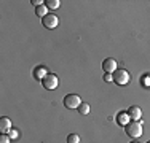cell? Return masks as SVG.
Returning a JSON list of instances; mask_svg holds the SVG:
<instances>
[{
    "label": "cell",
    "mask_w": 150,
    "mask_h": 143,
    "mask_svg": "<svg viewBox=\"0 0 150 143\" xmlns=\"http://www.w3.org/2000/svg\"><path fill=\"white\" fill-rule=\"evenodd\" d=\"M112 76H113V83H117L118 86H126L131 80L128 70H125V69H117L112 73Z\"/></svg>",
    "instance_id": "1"
},
{
    "label": "cell",
    "mask_w": 150,
    "mask_h": 143,
    "mask_svg": "<svg viewBox=\"0 0 150 143\" xmlns=\"http://www.w3.org/2000/svg\"><path fill=\"white\" fill-rule=\"evenodd\" d=\"M125 129H126V134L133 138H139L144 134V130H142V119L141 121H131Z\"/></svg>",
    "instance_id": "2"
},
{
    "label": "cell",
    "mask_w": 150,
    "mask_h": 143,
    "mask_svg": "<svg viewBox=\"0 0 150 143\" xmlns=\"http://www.w3.org/2000/svg\"><path fill=\"white\" fill-rule=\"evenodd\" d=\"M59 84V78L56 76L54 73H48L46 76L42 80V86L46 89V91H54Z\"/></svg>",
    "instance_id": "3"
},
{
    "label": "cell",
    "mask_w": 150,
    "mask_h": 143,
    "mask_svg": "<svg viewBox=\"0 0 150 143\" xmlns=\"http://www.w3.org/2000/svg\"><path fill=\"white\" fill-rule=\"evenodd\" d=\"M81 103H83V102H81L80 95H77V94H67L66 97H64V107L69 108V110L78 108Z\"/></svg>",
    "instance_id": "4"
},
{
    "label": "cell",
    "mask_w": 150,
    "mask_h": 143,
    "mask_svg": "<svg viewBox=\"0 0 150 143\" xmlns=\"http://www.w3.org/2000/svg\"><path fill=\"white\" fill-rule=\"evenodd\" d=\"M42 24H43L45 29H56V27H58V24H59V19H58L56 14L48 13L45 18H42Z\"/></svg>",
    "instance_id": "5"
},
{
    "label": "cell",
    "mask_w": 150,
    "mask_h": 143,
    "mask_svg": "<svg viewBox=\"0 0 150 143\" xmlns=\"http://www.w3.org/2000/svg\"><path fill=\"white\" fill-rule=\"evenodd\" d=\"M102 69H104L105 73H113V72L118 69V65H117V60L112 59V57H107L104 62H102Z\"/></svg>",
    "instance_id": "6"
},
{
    "label": "cell",
    "mask_w": 150,
    "mask_h": 143,
    "mask_svg": "<svg viewBox=\"0 0 150 143\" xmlns=\"http://www.w3.org/2000/svg\"><path fill=\"white\" fill-rule=\"evenodd\" d=\"M115 121H117V124H118L120 127H126L128 124L131 123V118H129V114H128V111H120L118 114H117Z\"/></svg>",
    "instance_id": "7"
},
{
    "label": "cell",
    "mask_w": 150,
    "mask_h": 143,
    "mask_svg": "<svg viewBox=\"0 0 150 143\" xmlns=\"http://www.w3.org/2000/svg\"><path fill=\"white\" fill-rule=\"evenodd\" d=\"M128 114H129L131 121H141V118H142V110L139 108V107H136V105H131L129 108H128Z\"/></svg>",
    "instance_id": "8"
},
{
    "label": "cell",
    "mask_w": 150,
    "mask_h": 143,
    "mask_svg": "<svg viewBox=\"0 0 150 143\" xmlns=\"http://www.w3.org/2000/svg\"><path fill=\"white\" fill-rule=\"evenodd\" d=\"M46 75H48V69H46L45 65H38V67H35V69H34V78H35V80L42 81Z\"/></svg>",
    "instance_id": "9"
},
{
    "label": "cell",
    "mask_w": 150,
    "mask_h": 143,
    "mask_svg": "<svg viewBox=\"0 0 150 143\" xmlns=\"http://www.w3.org/2000/svg\"><path fill=\"white\" fill-rule=\"evenodd\" d=\"M10 130H11V121H10V118L2 116L0 118V132L2 134H8Z\"/></svg>",
    "instance_id": "10"
},
{
    "label": "cell",
    "mask_w": 150,
    "mask_h": 143,
    "mask_svg": "<svg viewBox=\"0 0 150 143\" xmlns=\"http://www.w3.org/2000/svg\"><path fill=\"white\" fill-rule=\"evenodd\" d=\"M35 14H37V16H40V18H45L46 14H48V6H46V5L37 6V8H35Z\"/></svg>",
    "instance_id": "11"
},
{
    "label": "cell",
    "mask_w": 150,
    "mask_h": 143,
    "mask_svg": "<svg viewBox=\"0 0 150 143\" xmlns=\"http://www.w3.org/2000/svg\"><path fill=\"white\" fill-rule=\"evenodd\" d=\"M46 6L51 8V10H58L61 6V2L59 0H48V2H46Z\"/></svg>",
    "instance_id": "12"
},
{
    "label": "cell",
    "mask_w": 150,
    "mask_h": 143,
    "mask_svg": "<svg viewBox=\"0 0 150 143\" xmlns=\"http://www.w3.org/2000/svg\"><path fill=\"white\" fill-rule=\"evenodd\" d=\"M90 110L91 108H90V105H88V103H81V105L78 107V111H80V114H83V116L90 113Z\"/></svg>",
    "instance_id": "13"
},
{
    "label": "cell",
    "mask_w": 150,
    "mask_h": 143,
    "mask_svg": "<svg viewBox=\"0 0 150 143\" xmlns=\"http://www.w3.org/2000/svg\"><path fill=\"white\" fill-rule=\"evenodd\" d=\"M141 83L144 88H150V75H142V78H141Z\"/></svg>",
    "instance_id": "14"
},
{
    "label": "cell",
    "mask_w": 150,
    "mask_h": 143,
    "mask_svg": "<svg viewBox=\"0 0 150 143\" xmlns=\"http://www.w3.org/2000/svg\"><path fill=\"white\" fill-rule=\"evenodd\" d=\"M67 143H80V137L77 134H70L67 137Z\"/></svg>",
    "instance_id": "15"
},
{
    "label": "cell",
    "mask_w": 150,
    "mask_h": 143,
    "mask_svg": "<svg viewBox=\"0 0 150 143\" xmlns=\"http://www.w3.org/2000/svg\"><path fill=\"white\" fill-rule=\"evenodd\" d=\"M8 137L11 138V140H16V138L19 137V130H18V129H15V127H11V130L8 132Z\"/></svg>",
    "instance_id": "16"
},
{
    "label": "cell",
    "mask_w": 150,
    "mask_h": 143,
    "mask_svg": "<svg viewBox=\"0 0 150 143\" xmlns=\"http://www.w3.org/2000/svg\"><path fill=\"white\" fill-rule=\"evenodd\" d=\"M10 140H11V138L8 137V134H2V135H0V143H10Z\"/></svg>",
    "instance_id": "17"
},
{
    "label": "cell",
    "mask_w": 150,
    "mask_h": 143,
    "mask_svg": "<svg viewBox=\"0 0 150 143\" xmlns=\"http://www.w3.org/2000/svg\"><path fill=\"white\" fill-rule=\"evenodd\" d=\"M104 81H107V83H112V81H113L112 73H105V75H104Z\"/></svg>",
    "instance_id": "18"
},
{
    "label": "cell",
    "mask_w": 150,
    "mask_h": 143,
    "mask_svg": "<svg viewBox=\"0 0 150 143\" xmlns=\"http://www.w3.org/2000/svg\"><path fill=\"white\" fill-rule=\"evenodd\" d=\"M30 3L35 6V8H37V6H40V5H43V2H42V0H30Z\"/></svg>",
    "instance_id": "19"
},
{
    "label": "cell",
    "mask_w": 150,
    "mask_h": 143,
    "mask_svg": "<svg viewBox=\"0 0 150 143\" xmlns=\"http://www.w3.org/2000/svg\"><path fill=\"white\" fill-rule=\"evenodd\" d=\"M129 143H137V142H136V140H133V142H129Z\"/></svg>",
    "instance_id": "20"
},
{
    "label": "cell",
    "mask_w": 150,
    "mask_h": 143,
    "mask_svg": "<svg viewBox=\"0 0 150 143\" xmlns=\"http://www.w3.org/2000/svg\"><path fill=\"white\" fill-rule=\"evenodd\" d=\"M147 143H150V140H149V142H147Z\"/></svg>",
    "instance_id": "21"
}]
</instances>
